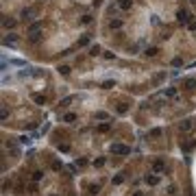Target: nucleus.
Listing matches in <instances>:
<instances>
[{"instance_id": "nucleus-33", "label": "nucleus", "mask_w": 196, "mask_h": 196, "mask_svg": "<svg viewBox=\"0 0 196 196\" xmlns=\"http://www.w3.org/2000/svg\"><path fill=\"white\" fill-rule=\"evenodd\" d=\"M81 22H83V24H89V22H92V15H83V20H81Z\"/></svg>"}, {"instance_id": "nucleus-16", "label": "nucleus", "mask_w": 196, "mask_h": 196, "mask_svg": "<svg viewBox=\"0 0 196 196\" xmlns=\"http://www.w3.org/2000/svg\"><path fill=\"white\" fill-rule=\"evenodd\" d=\"M89 54H92V57H96V54H100V46H89Z\"/></svg>"}, {"instance_id": "nucleus-34", "label": "nucleus", "mask_w": 196, "mask_h": 196, "mask_svg": "<svg viewBox=\"0 0 196 196\" xmlns=\"http://www.w3.org/2000/svg\"><path fill=\"white\" fill-rule=\"evenodd\" d=\"M59 150H61V152H70V146H68V144H63V146H59Z\"/></svg>"}, {"instance_id": "nucleus-3", "label": "nucleus", "mask_w": 196, "mask_h": 196, "mask_svg": "<svg viewBox=\"0 0 196 196\" xmlns=\"http://www.w3.org/2000/svg\"><path fill=\"white\" fill-rule=\"evenodd\" d=\"M35 13H37V11L29 7V9H24V11H22V20H24V22H26V20H33V18H35Z\"/></svg>"}, {"instance_id": "nucleus-20", "label": "nucleus", "mask_w": 196, "mask_h": 196, "mask_svg": "<svg viewBox=\"0 0 196 196\" xmlns=\"http://www.w3.org/2000/svg\"><path fill=\"white\" fill-rule=\"evenodd\" d=\"M96 120H109V113H105V111H96Z\"/></svg>"}, {"instance_id": "nucleus-8", "label": "nucleus", "mask_w": 196, "mask_h": 196, "mask_svg": "<svg viewBox=\"0 0 196 196\" xmlns=\"http://www.w3.org/2000/svg\"><path fill=\"white\" fill-rule=\"evenodd\" d=\"M109 29H111V31L122 29V20H111V22H109Z\"/></svg>"}, {"instance_id": "nucleus-32", "label": "nucleus", "mask_w": 196, "mask_h": 196, "mask_svg": "<svg viewBox=\"0 0 196 196\" xmlns=\"http://www.w3.org/2000/svg\"><path fill=\"white\" fill-rule=\"evenodd\" d=\"M59 72H61V74H70V68H68V65H61V68H59Z\"/></svg>"}, {"instance_id": "nucleus-7", "label": "nucleus", "mask_w": 196, "mask_h": 196, "mask_svg": "<svg viewBox=\"0 0 196 196\" xmlns=\"http://www.w3.org/2000/svg\"><path fill=\"white\" fill-rule=\"evenodd\" d=\"M176 20H179V22H187V20H190V13H187V11H179V13H176Z\"/></svg>"}, {"instance_id": "nucleus-18", "label": "nucleus", "mask_w": 196, "mask_h": 196, "mask_svg": "<svg viewBox=\"0 0 196 196\" xmlns=\"http://www.w3.org/2000/svg\"><path fill=\"white\" fill-rule=\"evenodd\" d=\"M163 168H166V166H163V161H155V163H152V170H155V172H161Z\"/></svg>"}, {"instance_id": "nucleus-12", "label": "nucleus", "mask_w": 196, "mask_h": 196, "mask_svg": "<svg viewBox=\"0 0 196 196\" xmlns=\"http://www.w3.org/2000/svg\"><path fill=\"white\" fill-rule=\"evenodd\" d=\"M74 120H76V113H65L63 116V122H68V124H72Z\"/></svg>"}, {"instance_id": "nucleus-9", "label": "nucleus", "mask_w": 196, "mask_h": 196, "mask_svg": "<svg viewBox=\"0 0 196 196\" xmlns=\"http://www.w3.org/2000/svg\"><path fill=\"white\" fill-rule=\"evenodd\" d=\"M2 26H5V29H13V26H15V20H11V18H2Z\"/></svg>"}, {"instance_id": "nucleus-6", "label": "nucleus", "mask_w": 196, "mask_h": 196, "mask_svg": "<svg viewBox=\"0 0 196 196\" xmlns=\"http://www.w3.org/2000/svg\"><path fill=\"white\" fill-rule=\"evenodd\" d=\"M183 87H185V89H194L196 87V78H183Z\"/></svg>"}, {"instance_id": "nucleus-2", "label": "nucleus", "mask_w": 196, "mask_h": 196, "mask_svg": "<svg viewBox=\"0 0 196 196\" xmlns=\"http://www.w3.org/2000/svg\"><path fill=\"white\" fill-rule=\"evenodd\" d=\"M42 22H33V24L29 26V31H26V33H29V37H33V35H39V31H42Z\"/></svg>"}, {"instance_id": "nucleus-27", "label": "nucleus", "mask_w": 196, "mask_h": 196, "mask_svg": "<svg viewBox=\"0 0 196 196\" xmlns=\"http://www.w3.org/2000/svg\"><path fill=\"white\" fill-rule=\"evenodd\" d=\"M163 94H166V96H172V98H174V96H176V89H174V87H168Z\"/></svg>"}, {"instance_id": "nucleus-37", "label": "nucleus", "mask_w": 196, "mask_h": 196, "mask_svg": "<svg viewBox=\"0 0 196 196\" xmlns=\"http://www.w3.org/2000/svg\"><path fill=\"white\" fill-rule=\"evenodd\" d=\"M50 196H57V194H50Z\"/></svg>"}, {"instance_id": "nucleus-31", "label": "nucleus", "mask_w": 196, "mask_h": 196, "mask_svg": "<svg viewBox=\"0 0 196 196\" xmlns=\"http://www.w3.org/2000/svg\"><path fill=\"white\" fill-rule=\"evenodd\" d=\"M61 168H63L61 161H52V170H61Z\"/></svg>"}, {"instance_id": "nucleus-23", "label": "nucleus", "mask_w": 196, "mask_h": 196, "mask_svg": "<svg viewBox=\"0 0 196 196\" xmlns=\"http://www.w3.org/2000/svg\"><path fill=\"white\" fill-rule=\"evenodd\" d=\"M9 63H11V65H22V68H24V65H26V61H22V59H11Z\"/></svg>"}, {"instance_id": "nucleus-19", "label": "nucleus", "mask_w": 196, "mask_h": 196, "mask_svg": "<svg viewBox=\"0 0 196 196\" xmlns=\"http://www.w3.org/2000/svg\"><path fill=\"white\" fill-rule=\"evenodd\" d=\"M42 176H44V172H42V170H35V172H33V181H35V183L42 181Z\"/></svg>"}, {"instance_id": "nucleus-5", "label": "nucleus", "mask_w": 196, "mask_h": 196, "mask_svg": "<svg viewBox=\"0 0 196 196\" xmlns=\"http://www.w3.org/2000/svg\"><path fill=\"white\" fill-rule=\"evenodd\" d=\"M144 181H146L148 185H157V183L161 181V179H159L157 174H146V179H144Z\"/></svg>"}, {"instance_id": "nucleus-1", "label": "nucleus", "mask_w": 196, "mask_h": 196, "mask_svg": "<svg viewBox=\"0 0 196 196\" xmlns=\"http://www.w3.org/2000/svg\"><path fill=\"white\" fill-rule=\"evenodd\" d=\"M111 152H113V155H129L131 148H129V146H122V144H111Z\"/></svg>"}, {"instance_id": "nucleus-24", "label": "nucleus", "mask_w": 196, "mask_h": 196, "mask_svg": "<svg viewBox=\"0 0 196 196\" xmlns=\"http://www.w3.org/2000/svg\"><path fill=\"white\" fill-rule=\"evenodd\" d=\"M31 142H33V140H31L29 135H22V137H20V144H24V146H29Z\"/></svg>"}, {"instance_id": "nucleus-17", "label": "nucleus", "mask_w": 196, "mask_h": 196, "mask_svg": "<svg viewBox=\"0 0 196 196\" xmlns=\"http://www.w3.org/2000/svg\"><path fill=\"white\" fill-rule=\"evenodd\" d=\"M98 131H100V133H109V131H111V124H109V122L100 124V127H98Z\"/></svg>"}, {"instance_id": "nucleus-26", "label": "nucleus", "mask_w": 196, "mask_h": 196, "mask_svg": "<svg viewBox=\"0 0 196 196\" xmlns=\"http://www.w3.org/2000/svg\"><path fill=\"white\" fill-rule=\"evenodd\" d=\"M87 44H89V35H85V37L78 39V46H87Z\"/></svg>"}, {"instance_id": "nucleus-29", "label": "nucleus", "mask_w": 196, "mask_h": 196, "mask_svg": "<svg viewBox=\"0 0 196 196\" xmlns=\"http://www.w3.org/2000/svg\"><path fill=\"white\" fill-rule=\"evenodd\" d=\"M124 181V176L122 174H118V176H113V183H116V185H120V183Z\"/></svg>"}, {"instance_id": "nucleus-22", "label": "nucleus", "mask_w": 196, "mask_h": 196, "mask_svg": "<svg viewBox=\"0 0 196 196\" xmlns=\"http://www.w3.org/2000/svg\"><path fill=\"white\" fill-rule=\"evenodd\" d=\"M172 65H174V68H181V65H183V59L181 57H174V59H172Z\"/></svg>"}, {"instance_id": "nucleus-25", "label": "nucleus", "mask_w": 196, "mask_h": 196, "mask_svg": "<svg viewBox=\"0 0 196 196\" xmlns=\"http://www.w3.org/2000/svg\"><path fill=\"white\" fill-rule=\"evenodd\" d=\"M194 146H196V142H194V140H192V142H187V144H183V150H185V152H187V150H192V148H194Z\"/></svg>"}, {"instance_id": "nucleus-13", "label": "nucleus", "mask_w": 196, "mask_h": 196, "mask_svg": "<svg viewBox=\"0 0 196 196\" xmlns=\"http://www.w3.org/2000/svg\"><path fill=\"white\" fill-rule=\"evenodd\" d=\"M118 5H120V9H131V0H118Z\"/></svg>"}, {"instance_id": "nucleus-35", "label": "nucleus", "mask_w": 196, "mask_h": 196, "mask_svg": "<svg viewBox=\"0 0 196 196\" xmlns=\"http://www.w3.org/2000/svg\"><path fill=\"white\" fill-rule=\"evenodd\" d=\"M94 166H98V168L105 166V159H96V161H94Z\"/></svg>"}, {"instance_id": "nucleus-10", "label": "nucleus", "mask_w": 196, "mask_h": 196, "mask_svg": "<svg viewBox=\"0 0 196 196\" xmlns=\"http://www.w3.org/2000/svg\"><path fill=\"white\" fill-rule=\"evenodd\" d=\"M157 52H159V48H155V46H150V48L144 50V54H146V57H155Z\"/></svg>"}, {"instance_id": "nucleus-36", "label": "nucleus", "mask_w": 196, "mask_h": 196, "mask_svg": "<svg viewBox=\"0 0 196 196\" xmlns=\"http://www.w3.org/2000/svg\"><path fill=\"white\" fill-rule=\"evenodd\" d=\"M190 31H196V22H190V26H187Z\"/></svg>"}, {"instance_id": "nucleus-28", "label": "nucleus", "mask_w": 196, "mask_h": 196, "mask_svg": "<svg viewBox=\"0 0 196 196\" xmlns=\"http://www.w3.org/2000/svg\"><path fill=\"white\" fill-rule=\"evenodd\" d=\"M148 135H150V137H159V135H161V129H152Z\"/></svg>"}, {"instance_id": "nucleus-14", "label": "nucleus", "mask_w": 196, "mask_h": 196, "mask_svg": "<svg viewBox=\"0 0 196 196\" xmlns=\"http://www.w3.org/2000/svg\"><path fill=\"white\" fill-rule=\"evenodd\" d=\"M190 129H192V122H190V120H183V122H181V131H183V133H187Z\"/></svg>"}, {"instance_id": "nucleus-15", "label": "nucleus", "mask_w": 196, "mask_h": 196, "mask_svg": "<svg viewBox=\"0 0 196 196\" xmlns=\"http://www.w3.org/2000/svg\"><path fill=\"white\" fill-rule=\"evenodd\" d=\"M74 98H76V96H65L63 100H61V107H70V103H72Z\"/></svg>"}, {"instance_id": "nucleus-11", "label": "nucleus", "mask_w": 196, "mask_h": 196, "mask_svg": "<svg viewBox=\"0 0 196 196\" xmlns=\"http://www.w3.org/2000/svg\"><path fill=\"white\" fill-rule=\"evenodd\" d=\"M33 100H35L37 105H46V98L42 96V94H33Z\"/></svg>"}, {"instance_id": "nucleus-21", "label": "nucleus", "mask_w": 196, "mask_h": 196, "mask_svg": "<svg viewBox=\"0 0 196 196\" xmlns=\"http://www.w3.org/2000/svg\"><path fill=\"white\" fill-rule=\"evenodd\" d=\"M116 87V81H105L103 83V89H113Z\"/></svg>"}, {"instance_id": "nucleus-4", "label": "nucleus", "mask_w": 196, "mask_h": 196, "mask_svg": "<svg viewBox=\"0 0 196 196\" xmlns=\"http://www.w3.org/2000/svg\"><path fill=\"white\" fill-rule=\"evenodd\" d=\"M2 42H5V46H15V44H18V35H13V33H11V35H7V37L2 39Z\"/></svg>"}, {"instance_id": "nucleus-30", "label": "nucleus", "mask_w": 196, "mask_h": 196, "mask_svg": "<svg viewBox=\"0 0 196 196\" xmlns=\"http://www.w3.org/2000/svg\"><path fill=\"white\" fill-rule=\"evenodd\" d=\"M127 105H120V107H118V113H120V116H124V113H127Z\"/></svg>"}]
</instances>
